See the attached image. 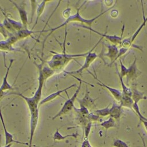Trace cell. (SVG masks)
Returning a JSON list of instances; mask_svg holds the SVG:
<instances>
[{
  "label": "cell",
  "instance_id": "1",
  "mask_svg": "<svg viewBox=\"0 0 147 147\" xmlns=\"http://www.w3.org/2000/svg\"><path fill=\"white\" fill-rule=\"evenodd\" d=\"M65 37L64 39V50L63 52L61 53H56L54 52L51 51L53 55L51 59L47 61V65L53 71L55 72V73L60 72L64 67L67 65L69 62L71 60H74L76 57H86V55L88 53L89 51L87 52L83 53H78V54H68L65 52Z\"/></svg>",
  "mask_w": 147,
  "mask_h": 147
},
{
  "label": "cell",
  "instance_id": "2",
  "mask_svg": "<svg viewBox=\"0 0 147 147\" xmlns=\"http://www.w3.org/2000/svg\"><path fill=\"white\" fill-rule=\"evenodd\" d=\"M83 5V4H82L78 9H77V11H76V13H75V14H74V15L71 16H70L68 18H67L62 24H61V25H59L58 26H56V27H55V28L50 29H49V30H44L45 32L50 31V32H49V33L46 36V37L45 38V39H44V40L43 46H42V49H43V48H44V43H45V42L47 38L52 33H53L55 30H57V29H59L62 28V27L64 26H65L67 24H68V23H69V22H80V23H82V24H84L87 25L90 28H91L92 24H93V22H94L96 20H97L98 18H99L100 16H102V15H103V14H104L105 13H106V12H107V11H109V10H110L111 9H113V8L114 7V6L115 5H114V6H113L111 7L108 8V9H106V10H105V11L101 12L100 14H99L97 15L96 16H95V17H93V18H90V19L84 18H83V17L80 15L79 11H80V9H81V7H82Z\"/></svg>",
  "mask_w": 147,
  "mask_h": 147
},
{
  "label": "cell",
  "instance_id": "3",
  "mask_svg": "<svg viewBox=\"0 0 147 147\" xmlns=\"http://www.w3.org/2000/svg\"><path fill=\"white\" fill-rule=\"evenodd\" d=\"M78 80H79V85L78 86L75 92H74L73 95L71 96V98L68 97V99L63 104L61 109L59 111V112L56 114H55L52 117V120H54L58 117H60L62 115H64L68 113L72 109V108L74 107V102H75V100L77 99V96H78V95L80 90L81 86H82V83L81 80H80V79H78Z\"/></svg>",
  "mask_w": 147,
  "mask_h": 147
},
{
  "label": "cell",
  "instance_id": "4",
  "mask_svg": "<svg viewBox=\"0 0 147 147\" xmlns=\"http://www.w3.org/2000/svg\"><path fill=\"white\" fill-rule=\"evenodd\" d=\"M103 38V37H101L98 42L95 44V45L89 51L88 53L86 55L85 57V60L82 65V66L78 69L76 71H72V72H66V73L69 74H80L82 72H83L84 70L87 69L88 67L90 66V65L95 60V59L98 57V55L95 52H92V51L95 48V47L99 44V42L102 41V40Z\"/></svg>",
  "mask_w": 147,
  "mask_h": 147
},
{
  "label": "cell",
  "instance_id": "5",
  "mask_svg": "<svg viewBox=\"0 0 147 147\" xmlns=\"http://www.w3.org/2000/svg\"><path fill=\"white\" fill-rule=\"evenodd\" d=\"M141 2L142 9V14H143V17H142L143 21H142V24L140 25V26L138 28V29L135 31V32L133 33V34L131 37L122 39L121 45H120L121 46V47L126 48L128 50L132 46L134 41L135 40V39L138 36V35L139 34V33H140L141 30L143 29V28L145 26L146 24L147 23V17H145V13H144L143 5H142V1H141Z\"/></svg>",
  "mask_w": 147,
  "mask_h": 147
},
{
  "label": "cell",
  "instance_id": "6",
  "mask_svg": "<svg viewBox=\"0 0 147 147\" xmlns=\"http://www.w3.org/2000/svg\"><path fill=\"white\" fill-rule=\"evenodd\" d=\"M30 137H29V142L28 147H32L33 139L34 135V133L38 122L39 119V109L37 110L34 112L30 113Z\"/></svg>",
  "mask_w": 147,
  "mask_h": 147
},
{
  "label": "cell",
  "instance_id": "7",
  "mask_svg": "<svg viewBox=\"0 0 147 147\" xmlns=\"http://www.w3.org/2000/svg\"><path fill=\"white\" fill-rule=\"evenodd\" d=\"M137 58L136 57H134V59L133 63L130 64V65L127 67V73L126 75V83L128 84L129 82L131 81H134L136 80L142 73L141 71L139 70L137 66Z\"/></svg>",
  "mask_w": 147,
  "mask_h": 147
},
{
  "label": "cell",
  "instance_id": "8",
  "mask_svg": "<svg viewBox=\"0 0 147 147\" xmlns=\"http://www.w3.org/2000/svg\"><path fill=\"white\" fill-rule=\"evenodd\" d=\"M38 74H39L38 78V87H37V90L35 91L34 95L32 97H31V99L34 103L38 105V106H39V103L41 101L42 87H43V85H44V83L45 80L44 78V76L41 72L40 68L38 66Z\"/></svg>",
  "mask_w": 147,
  "mask_h": 147
},
{
  "label": "cell",
  "instance_id": "9",
  "mask_svg": "<svg viewBox=\"0 0 147 147\" xmlns=\"http://www.w3.org/2000/svg\"><path fill=\"white\" fill-rule=\"evenodd\" d=\"M89 73L95 78V79L96 80L98 81V84L101 87H103L105 88H106L110 93L111 94L113 95V96L114 98V99L118 101V102H119L122 96V90H119V89H117V88H113V87H111L109 86H107L106 84H105V83H103L102 82H101L96 76H95L92 73H91V72H89Z\"/></svg>",
  "mask_w": 147,
  "mask_h": 147
},
{
  "label": "cell",
  "instance_id": "10",
  "mask_svg": "<svg viewBox=\"0 0 147 147\" xmlns=\"http://www.w3.org/2000/svg\"><path fill=\"white\" fill-rule=\"evenodd\" d=\"M0 119H1V121L2 127L3 128V130H4L5 139V145L10 144L11 143H17V144H22V145H25L29 146V143L20 142V141H18L14 140L13 139V135L12 134H11L10 133H9L7 131V129H6V125H5V122H4L3 115H2V111H1V107H0Z\"/></svg>",
  "mask_w": 147,
  "mask_h": 147
},
{
  "label": "cell",
  "instance_id": "11",
  "mask_svg": "<svg viewBox=\"0 0 147 147\" xmlns=\"http://www.w3.org/2000/svg\"><path fill=\"white\" fill-rule=\"evenodd\" d=\"M17 41L13 36H10L5 40L0 41V51L6 52L17 51V49L13 47V45Z\"/></svg>",
  "mask_w": 147,
  "mask_h": 147
},
{
  "label": "cell",
  "instance_id": "12",
  "mask_svg": "<svg viewBox=\"0 0 147 147\" xmlns=\"http://www.w3.org/2000/svg\"><path fill=\"white\" fill-rule=\"evenodd\" d=\"M107 52L105 53L104 54V56L108 57L110 59L111 61V63L110 64H111L112 63H114L115 61L117 60V58L119 53V49L117 45H115L113 44H107Z\"/></svg>",
  "mask_w": 147,
  "mask_h": 147
},
{
  "label": "cell",
  "instance_id": "13",
  "mask_svg": "<svg viewBox=\"0 0 147 147\" xmlns=\"http://www.w3.org/2000/svg\"><path fill=\"white\" fill-rule=\"evenodd\" d=\"M96 99H92L90 97L89 95V91L88 88H86V92L84 96L81 99H77L78 102L79 103L80 107H85L86 108H91L94 105V102Z\"/></svg>",
  "mask_w": 147,
  "mask_h": 147
},
{
  "label": "cell",
  "instance_id": "14",
  "mask_svg": "<svg viewBox=\"0 0 147 147\" xmlns=\"http://www.w3.org/2000/svg\"><path fill=\"white\" fill-rule=\"evenodd\" d=\"M75 86H76V84H72L71 86H68V87H66L65 88H63V89L60 90H58L56 92H53V93L48 95L45 98H44L42 100H41L40 102L39 103V106H41V105H44V104H45V103H47L48 102H50V101L55 99L56 98H57L59 96H60V94L61 93H62L63 92H66L68 89H69V88H71L72 87H74Z\"/></svg>",
  "mask_w": 147,
  "mask_h": 147
},
{
  "label": "cell",
  "instance_id": "15",
  "mask_svg": "<svg viewBox=\"0 0 147 147\" xmlns=\"http://www.w3.org/2000/svg\"><path fill=\"white\" fill-rule=\"evenodd\" d=\"M10 2L12 3L14 5L16 8L17 9L24 28L28 29V15L26 10L21 6H20L17 3H16L14 1H10Z\"/></svg>",
  "mask_w": 147,
  "mask_h": 147
},
{
  "label": "cell",
  "instance_id": "16",
  "mask_svg": "<svg viewBox=\"0 0 147 147\" xmlns=\"http://www.w3.org/2000/svg\"><path fill=\"white\" fill-rule=\"evenodd\" d=\"M122 106L113 102L112 106L110 108V117L115 119H118L121 118L122 114Z\"/></svg>",
  "mask_w": 147,
  "mask_h": 147
},
{
  "label": "cell",
  "instance_id": "17",
  "mask_svg": "<svg viewBox=\"0 0 147 147\" xmlns=\"http://www.w3.org/2000/svg\"><path fill=\"white\" fill-rule=\"evenodd\" d=\"M14 60L13 59H11L10 61V64L9 65V66L7 67V69H6V74L3 78V80H2V83L1 86H0V89L3 91H5L6 90H12L13 89V86L10 84L7 81V78H8V75H9V71L13 63Z\"/></svg>",
  "mask_w": 147,
  "mask_h": 147
},
{
  "label": "cell",
  "instance_id": "18",
  "mask_svg": "<svg viewBox=\"0 0 147 147\" xmlns=\"http://www.w3.org/2000/svg\"><path fill=\"white\" fill-rule=\"evenodd\" d=\"M0 10L1 11V12L2 13V14H3L4 17H5V18L7 20V21L9 23V24L13 27V28L16 31V32H18L21 29H22L24 28L23 27V25L22 24L21 22H18V21H16L13 19H11L10 18H9L7 14L3 11V10H2V9L1 7L0 6Z\"/></svg>",
  "mask_w": 147,
  "mask_h": 147
},
{
  "label": "cell",
  "instance_id": "19",
  "mask_svg": "<svg viewBox=\"0 0 147 147\" xmlns=\"http://www.w3.org/2000/svg\"><path fill=\"white\" fill-rule=\"evenodd\" d=\"M131 98L134 102V103H138L141 100L146 99V97L144 95V94L139 90H138L136 88L134 87L131 88Z\"/></svg>",
  "mask_w": 147,
  "mask_h": 147
},
{
  "label": "cell",
  "instance_id": "20",
  "mask_svg": "<svg viewBox=\"0 0 147 147\" xmlns=\"http://www.w3.org/2000/svg\"><path fill=\"white\" fill-rule=\"evenodd\" d=\"M115 66L116 68V72L117 73V75L118 76V78L119 79V81L121 82V87H122V94L125 95L126 96H129L131 97V90L130 88H129V87H127L123 82V78L119 74V71H118V69L117 68V64H115Z\"/></svg>",
  "mask_w": 147,
  "mask_h": 147
},
{
  "label": "cell",
  "instance_id": "21",
  "mask_svg": "<svg viewBox=\"0 0 147 147\" xmlns=\"http://www.w3.org/2000/svg\"><path fill=\"white\" fill-rule=\"evenodd\" d=\"M119 105L123 107H126L132 110V106L134 102L131 97L122 94V96L119 100Z\"/></svg>",
  "mask_w": 147,
  "mask_h": 147
},
{
  "label": "cell",
  "instance_id": "22",
  "mask_svg": "<svg viewBox=\"0 0 147 147\" xmlns=\"http://www.w3.org/2000/svg\"><path fill=\"white\" fill-rule=\"evenodd\" d=\"M78 136L77 133H72L70 134H67V135H62L59 131V129H56L55 132L53 134V140L55 142L56 141H63L65 140L66 138L68 137H73L75 138H76Z\"/></svg>",
  "mask_w": 147,
  "mask_h": 147
},
{
  "label": "cell",
  "instance_id": "23",
  "mask_svg": "<svg viewBox=\"0 0 147 147\" xmlns=\"http://www.w3.org/2000/svg\"><path fill=\"white\" fill-rule=\"evenodd\" d=\"M37 32L33 31L32 30H29L28 29H24L23 28L22 29L17 32V33L14 34L16 37L17 38V40H22L23 38H26L29 36H32V34L33 33H36Z\"/></svg>",
  "mask_w": 147,
  "mask_h": 147
},
{
  "label": "cell",
  "instance_id": "24",
  "mask_svg": "<svg viewBox=\"0 0 147 147\" xmlns=\"http://www.w3.org/2000/svg\"><path fill=\"white\" fill-rule=\"evenodd\" d=\"M49 1H42L41 2V3L37 6V17H36V22H35V24H34L33 28H32V30L34 29V28L36 26V25L37 24V22H38V18L39 17L41 16V14H42L44 10V9H45V5H46V3L47 2H48Z\"/></svg>",
  "mask_w": 147,
  "mask_h": 147
},
{
  "label": "cell",
  "instance_id": "25",
  "mask_svg": "<svg viewBox=\"0 0 147 147\" xmlns=\"http://www.w3.org/2000/svg\"><path fill=\"white\" fill-rule=\"evenodd\" d=\"M99 125L103 127L106 130H107L108 129L115 126V121L114 118L110 117L107 120L101 122Z\"/></svg>",
  "mask_w": 147,
  "mask_h": 147
},
{
  "label": "cell",
  "instance_id": "26",
  "mask_svg": "<svg viewBox=\"0 0 147 147\" xmlns=\"http://www.w3.org/2000/svg\"><path fill=\"white\" fill-rule=\"evenodd\" d=\"M110 105H107L106 107L98 109L94 111V113L99 117H106L110 114Z\"/></svg>",
  "mask_w": 147,
  "mask_h": 147
},
{
  "label": "cell",
  "instance_id": "27",
  "mask_svg": "<svg viewBox=\"0 0 147 147\" xmlns=\"http://www.w3.org/2000/svg\"><path fill=\"white\" fill-rule=\"evenodd\" d=\"M132 110L135 112V113L137 115V116L139 118V119L140 121H142V120H144V121H147V118H146L145 117H144L142 114L140 112V107L138 106V103H134L133 105V106H132Z\"/></svg>",
  "mask_w": 147,
  "mask_h": 147
},
{
  "label": "cell",
  "instance_id": "28",
  "mask_svg": "<svg viewBox=\"0 0 147 147\" xmlns=\"http://www.w3.org/2000/svg\"><path fill=\"white\" fill-rule=\"evenodd\" d=\"M113 147H130L129 145L123 140L117 138L114 140L113 144Z\"/></svg>",
  "mask_w": 147,
  "mask_h": 147
},
{
  "label": "cell",
  "instance_id": "29",
  "mask_svg": "<svg viewBox=\"0 0 147 147\" xmlns=\"http://www.w3.org/2000/svg\"><path fill=\"white\" fill-rule=\"evenodd\" d=\"M92 127V122H88L84 127V140H88V136Z\"/></svg>",
  "mask_w": 147,
  "mask_h": 147
},
{
  "label": "cell",
  "instance_id": "30",
  "mask_svg": "<svg viewBox=\"0 0 147 147\" xmlns=\"http://www.w3.org/2000/svg\"><path fill=\"white\" fill-rule=\"evenodd\" d=\"M0 34L3 36V37H4L5 39H7L8 37H10L11 35L5 29V28L4 27L3 25L2 24V23H0Z\"/></svg>",
  "mask_w": 147,
  "mask_h": 147
},
{
  "label": "cell",
  "instance_id": "31",
  "mask_svg": "<svg viewBox=\"0 0 147 147\" xmlns=\"http://www.w3.org/2000/svg\"><path fill=\"white\" fill-rule=\"evenodd\" d=\"M119 63H120V72H119V74H120V75L122 78H124L126 75L127 67H126V66L124 65V64H123V63H122V61L121 59H119Z\"/></svg>",
  "mask_w": 147,
  "mask_h": 147
},
{
  "label": "cell",
  "instance_id": "32",
  "mask_svg": "<svg viewBox=\"0 0 147 147\" xmlns=\"http://www.w3.org/2000/svg\"><path fill=\"white\" fill-rule=\"evenodd\" d=\"M71 8H69L68 7L65 9L63 12V17L67 20V18H68L71 15Z\"/></svg>",
  "mask_w": 147,
  "mask_h": 147
},
{
  "label": "cell",
  "instance_id": "33",
  "mask_svg": "<svg viewBox=\"0 0 147 147\" xmlns=\"http://www.w3.org/2000/svg\"><path fill=\"white\" fill-rule=\"evenodd\" d=\"M110 16L113 18H116L118 16V11L117 10H112L110 13Z\"/></svg>",
  "mask_w": 147,
  "mask_h": 147
},
{
  "label": "cell",
  "instance_id": "34",
  "mask_svg": "<svg viewBox=\"0 0 147 147\" xmlns=\"http://www.w3.org/2000/svg\"><path fill=\"white\" fill-rule=\"evenodd\" d=\"M30 2H31V3L32 4V17H31V21H30V22H32V20H33V14H34V9H35V6H36V1H34V4H33V2H32V1H30Z\"/></svg>",
  "mask_w": 147,
  "mask_h": 147
},
{
  "label": "cell",
  "instance_id": "35",
  "mask_svg": "<svg viewBox=\"0 0 147 147\" xmlns=\"http://www.w3.org/2000/svg\"><path fill=\"white\" fill-rule=\"evenodd\" d=\"M140 121L142 123V124H143V125H144V128H145L146 131L147 132V121L142 120V121Z\"/></svg>",
  "mask_w": 147,
  "mask_h": 147
},
{
  "label": "cell",
  "instance_id": "36",
  "mask_svg": "<svg viewBox=\"0 0 147 147\" xmlns=\"http://www.w3.org/2000/svg\"><path fill=\"white\" fill-rule=\"evenodd\" d=\"M5 91H2L1 89H0V100H1V99L2 98V97L5 95Z\"/></svg>",
  "mask_w": 147,
  "mask_h": 147
},
{
  "label": "cell",
  "instance_id": "37",
  "mask_svg": "<svg viewBox=\"0 0 147 147\" xmlns=\"http://www.w3.org/2000/svg\"><path fill=\"white\" fill-rule=\"evenodd\" d=\"M140 137H141V139H142V143H143V144H144V147H146V144H145V141H144V139L143 138V137H142V136L140 135Z\"/></svg>",
  "mask_w": 147,
  "mask_h": 147
},
{
  "label": "cell",
  "instance_id": "38",
  "mask_svg": "<svg viewBox=\"0 0 147 147\" xmlns=\"http://www.w3.org/2000/svg\"><path fill=\"white\" fill-rule=\"evenodd\" d=\"M13 143H11V144H10L7 145H5L4 146H2V147H11V146L13 145Z\"/></svg>",
  "mask_w": 147,
  "mask_h": 147
},
{
  "label": "cell",
  "instance_id": "39",
  "mask_svg": "<svg viewBox=\"0 0 147 147\" xmlns=\"http://www.w3.org/2000/svg\"><path fill=\"white\" fill-rule=\"evenodd\" d=\"M1 136H0V147H1Z\"/></svg>",
  "mask_w": 147,
  "mask_h": 147
}]
</instances>
